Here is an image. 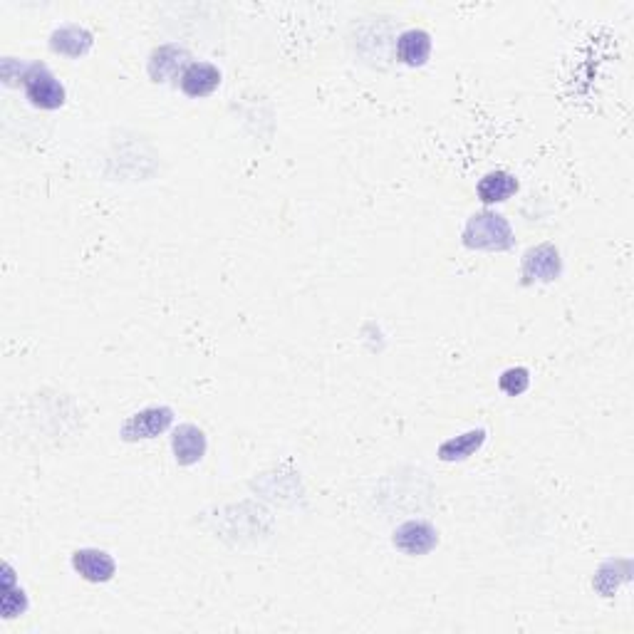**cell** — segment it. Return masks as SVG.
<instances>
[{
	"label": "cell",
	"instance_id": "11",
	"mask_svg": "<svg viewBox=\"0 0 634 634\" xmlns=\"http://www.w3.org/2000/svg\"><path fill=\"white\" fill-rule=\"evenodd\" d=\"M518 189H521V184H518V179L511 174V171L496 169V171H488V174L478 181L476 196L481 204L493 206V204H503V201H508L511 196H516Z\"/></svg>",
	"mask_w": 634,
	"mask_h": 634
},
{
	"label": "cell",
	"instance_id": "13",
	"mask_svg": "<svg viewBox=\"0 0 634 634\" xmlns=\"http://www.w3.org/2000/svg\"><path fill=\"white\" fill-rule=\"evenodd\" d=\"M488 431L486 429H471L464 431V434L454 436V439H446L444 444L439 446V459L446 461V464H456V461H466L481 451V446L486 444Z\"/></svg>",
	"mask_w": 634,
	"mask_h": 634
},
{
	"label": "cell",
	"instance_id": "15",
	"mask_svg": "<svg viewBox=\"0 0 634 634\" xmlns=\"http://www.w3.org/2000/svg\"><path fill=\"white\" fill-rule=\"evenodd\" d=\"M498 387H501V392L508 394V397H521L530 387V372L526 367H508V370L498 377Z\"/></svg>",
	"mask_w": 634,
	"mask_h": 634
},
{
	"label": "cell",
	"instance_id": "8",
	"mask_svg": "<svg viewBox=\"0 0 634 634\" xmlns=\"http://www.w3.org/2000/svg\"><path fill=\"white\" fill-rule=\"evenodd\" d=\"M209 441L201 426L196 424H179L171 434V451L179 466H194L206 456Z\"/></svg>",
	"mask_w": 634,
	"mask_h": 634
},
{
	"label": "cell",
	"instance_id": "5",
	"mask_svg": "<svg viewBox=\"0 0 634 634\" xmlns=\"http://www.w3.org/2000/svg\"><path fill=\"white\" fill-rule=\"evenodd\" d=\"M189 65H191L189 50L174 43L159 45V48L152 50V55H149V62H147L149 80L157 82V85H166V82L171 80H181V75H184V70Z\"/></svg>",
	"mask_w": 634,
	"mask_h": 634
},
{
	"label": "cell",
	"instance_id": "2",
	"mask_svg": "<svg viewBox=\"0 0 634 634\" xmlns=\"http://www.w3.org/2000/svg\"><path fill=\"white\" fill-rule=\"evenodd\" d=\"M23 90L30 105L45 109V112L60 109L67 100L65 87H62V82L50 72V67L45 62H30L23 75Z\"/></svg>",
	"mask_w": 634,
	"mask_h": 634
},
{
	"label": "cell",
	"instance_id": "4",
	"mask_svg": "<svg viewBox=\"0 0 634 634\" xmlns=\"http://www.w3.org/2000/svg\"><path fill=\"white\" fill-rule=\"evenodd\" d=\"M523 283H553L563 275V258L553 243H540L528 248L521 265Z\"/></svg>",
	"mask_w": 634,
	"mask_h": 634
},
{
	"label": "cell",
	"instance_id": "12",
	"mask_svg": "<svg viewBox=\"0 0 634 634\" xmlns=\"http://www.w3.org/2000/svg\"><path fill=\"white\" fill-rule=\"evenodd\" d=\"M431 57V35L422 28L404 30L397 40V60L407 67H424Z\"/></svg>",
	"mask_w": 634,
	"mask_h": 634
},
{
	"label": "cell",
	"instance_id": "14",
	"mask_svg": "<svg viewBox=\"0 0 634 634\" xmlns=\"http://www.w3.org/2000/svg\"><path fill=\"white\" fill-rule=\"evenodd\" d=\"M0 607H3L5 620L25 615V610H28V595H25L23 587H15L13 568L8 563L3 565V600H0Z\"/></svg>",
	"mask_w": 634,
	"mask_h": 634
},
{
	"label": "cell",
	"instance_id": "10",
	"mask_svg": "<svg viewBox=\"0 0 634 634\" xmlns=\"http://www.w3.org/2000/svg\"><path fill=\"white\" fill-rule=\"evenodd\" d=\"M92 45H95V35L75 23L62 25V28H57L55 33L50 35V50L57 55L72 57V60L85 57L92 50Z\"/></svg>",
	"mask_w": 634,
	"mask_h": 634
},
{
	"label": "cell",
	"instance_id": "6",
	"mask_svg": "<svg viewBox=\"0 0 634 634\" xmlns=\"http://www.w3.org/2000/svg\"><path fill=\"white\" fill-rule=\"evenodd\" d=\"M392 545L409 558L429 555L439 545V530L429 521H407L392 533Z\"/></svg>",
	"mask_w": 634,
	"mask_h": 634
},
{
	"label": "cell",
	"instance_id": "1",
	"mask_svg": "<svg viewBox=\"0 0 634 634\" xmlns=\"http://www.w3.org/2000/svg\"><path fill=\"white\" fill-rule=\"evenodd\" d=\"M464 246L471 251H511L516 246V233L506 216L496 211H478L464 226Z\"/></svg>",
	"mask_w": 634,
	"mask_h": 634
},
{
	"label": "cell",
	"instance_id": "3",
	"mask_svg": "<svg viewBox=\"0 0 634 634\" xmlns=\"http://www.w3.org/2000/svg\"><path fill=\"white\" fill-rule=\"evenodd\" d=\"M174 409L171 407H164V404H159V407H147V409H139V412H134L132 417L124 419L122 429H119V436H122L124 441H147V439H157V436L166 434V431L171 429V424H174Z\"/></svg>",
	"mask_w": 634,
	"mask_h": 634
},
{
	"label": "cell",
	"instance_id": "9",
	"mask_svg": "<svg viewBox=\"0 0 634 634\" xmlns=\"http://www.w3.org/2000/svg\"><path fill=\"white\" fill-rule=\"evenodd\" d=\"M221 80L223 75L216 65H211V62H191L184 70V75H181L179 87L191 100H201V97L213 95L218 85H221Z\"/></svg>",
	"mask_w": 634,
	"mask_h": 634
},
{
	"label": "cell",
	"instance_id": "7",
	"mask_svg": "<svg viewBox=\"0 0 634 634\" xmlns=\"http://www.w3.org/2000/svg\"><path fill=\"white\" fill-rule=\"evenodd\" d=\"M72 568L80 575L82 580L95 582V585H102V582H109L117 575V563H114L112 555L107 550L100 548H80L72 553Z\"/></svg>",
	"mask_w": 634,
	"mask_h": 634
}]
</instances>
